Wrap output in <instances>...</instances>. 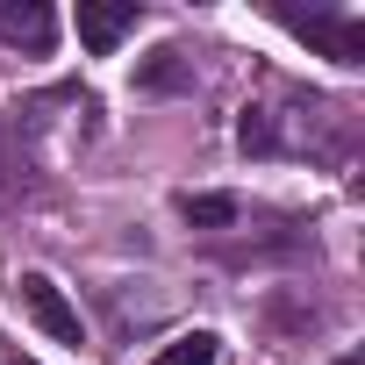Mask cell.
<instances>
[{"instance_id": "6da1fadb", "label": "cell", "mask_w": 365, "mask_h": 365, "mask_svg": "<svg viewBox=\"0 0 365 365\" xmlns=\"http://www.w3.org/2000/svg\"><path fill=\"white\" fill-rule=\"evenodd\" d=\"M279 22H287L308 51H322V58H336V65H365V15H287V8H279Z\"/></svg>"}, {"instance_id": "7a4b0ae2", "label": "cell", "mask_w": 365, "mask_h": 365, "mask_svg": "<svg viewBox=\"0 0 365 365\" xmlns=\"http://www.w3.org/2000/svg\"><path fill=\"white\" fill-rule=\"evenodd\" d=\"M22 308L36 315V329H43V336L79 344V308L65 301V287H58L51 272H22Z\"/></svg>"}, {"instance_id": "3957f363", "label": "cell", "mask_w": 365, "mask_h": 365, "mask_svg": "<svg viewBox=\"0 0 365 365\" xmlns=\"http://www.w3.org/2000/svg\"><path fill=\"white\" fill-rule=\"evenodd\" d=\"M122 36H136V0H122V8H101V0H79V43L93 58L122 51Z\"/></svg>"}, {"instance_id": "277c9868", "label": "cell", "mask_w": 365, "mask_h": 365, "mask_svg": "<svg viewBox=\"0 0 365 365\" xmlns=\"http://www.w3.org/2000/svg\"><path fill=\"white\" fill-rule=\"evenodd\" d=\"M0 36L22 43V51H51L58 43V15L43 0H0Z\"/></svg>"}, {"instance_id": "5b68a950", "label": "cell", "mask_w": 365, "mask_h": 365, "mask_svg": "<svg viewBox=\"0 0 365 365\" xmlns=\"http://www.w3.org/2000/svg\"><path fill=\"white\" fill-rule=\"evenodd\" d=\"M179 215H187L194 230H230V222H237L244 208H237L230 194H187V201H179Z\"/></svg>"}, {"instance_id": "8992f818", "label": "cell", "mask_w": 365, "mask_h": 365, "mask_svg": "<svg viewBox=\"0 0 365 365\" xmlns=\"http://www.w3.org/2000/svg\"><path fill=\"white\" fill-rule=\"evenodd\" d=\"M150 365H215V336L208 329H194V336H172Z\"/></svg>"}, {"instance_id": "52a82bcc", "label": "cell", "mask_w": 365, "mask_h": 365, "mask_svg": "<svg viewBox=\"0 0 365 365\" xmlns=\"http://www.w3.org/2000/svg\"><path fill=\"white\" fill-rule=\"evenodd\" d=\"M8 365H22V358H8Z\"/></svg>"}]
</instances>
